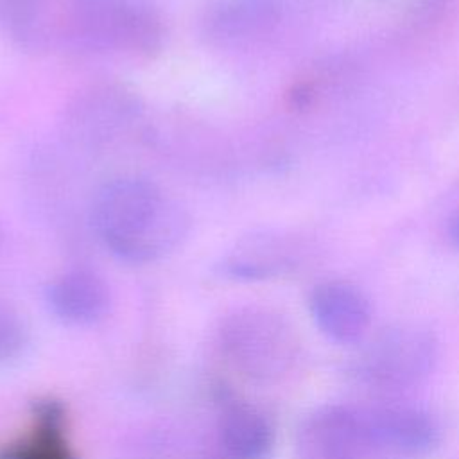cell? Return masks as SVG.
<instances>
[{
	"label": "cell",
	"instance_id": "obj_1",
	"mask_svg": "<svg viewBox=\"0 0 459 459\" xmlns=\"http://www.w3.org/2000/svg\"><path fill=\"white\" fill-rule=\"evenodd\" d=\"M90 221L120 260L147 264L170 253L188 231V215L151 179L124 176L99 188Z\"/></svg>",
	"mask_w": 459,
	"mask_h": 459
},
{
	"label": "cell",
	"instance_id": "obj_2",
	"mask_svg": "<svg viewBox=\"0 0 459 459\" xmlns=\"http://www.w3.org/2000/svg\"><path fill=\"white\" fill-rule=\"evenodd\" d=\"M72 36L99 50H118L151 57L163 48L167 29L149 4L136 0H72L68 7Z\"/></svg>",
	"mask_w": 459,
	"mask_h": 459
},
{
	"label": "cell",
	"instance_id": "obj_3",
	"mask_svg": "<svg viewBox=\"0 0 459 459\" xmlns=\"http://www.w3.org/2000/svg\"><path fill=\"white\" fill-rule=\"evenodd\" d=\"M228 360L251 380L273 382L296 362L299 341L285 317L267 308H242L221 330Z\"/></svg>",
	"mask_w": 459,
	"mask_h": 459
},
{
	"label": "cell",
	"instance_id": "obj_4",
	"mask_svg": "<svg viewBox=\"0 0 459 459\" xmlns=\"http://www.w3.org/2000/svg\"><path fill=\"white\" fill-rule=\"evenodd\" d=\"M437 360L434 335L418 326H393L369 339L355 355V378L375 391H403L423 382Z\"/></svg>",
	"mask_w": 459,
	"mask_h": 459
},
{
	"label": "cell",
	"instance_id": "obj_5",
	"mask_svg": "<svg viewBox=\"0 0 459 459\" xmlns=\"http://www.w3.org/2000/svg\"><path fill=\"white\" fill-rule=\"evenodd\" d=\"M368 448L420 455L437 446L441 427L425 409L407 403H389L360 411Z\"/></svg>",
	"mask_w": 459,
	"mask_h": 459
},
{
	"label": "cell",
	"instance_id": "obj_6",
	"mask_svg": "<svg viewBox=\"0 0 459 459\" xmlns=\"http://www.w3.org/2000/svg\"><path fill=\"white\" fill-rule=\"evenodd\" d=\"M368 450L360 411L323 405L312 411L296 432L299 459H360Z\"/></svg>",
	"mask_w": 459,
	"mask_h": 459
},
{
	"label": "cell",
	"instance_id": "obj_7",
	"mask_svg": "<svg viewBox=\"0 0 459 459\" xmlns=\"http://www.w3.org/2000/svg\"><path fill=\"white\" fill-rule=\"evenodd\" d=\"M308 308L319 332L337 344L360 342L371 323L368 298L348 281L330 280L316 285Z\"/></svg>",
	"mask_w": 459,
	"mask_h": 459
},
{
	"label": "cell",
	"instance_id": "obj_8",
	"mask_svg": "<svg viewBox=\"0 0 459 459\" xmlns=\"http://www.w3.org/2000/svg\"><path fill=\"white\" fill-rule=\"evenodd\" d=\"M47 301L61 321L91 325L108 314L111 296L106 281L99 274L86 269H74L48 285Z\"/></svg>",
	"mask_w": 459,
	"mask_h": 459
},
{
	"label": "cell",
	"instance_id": "obj_9",
	"mask_svg": "<svg viewBox=\"0 0 459 459\" xmlns=\"http://www.w3.org/2000/svg\"><path fill=\"white\" fill-rule=\"evenodd\" d=\"M274 16L271 0H221L208 9L203 25L212 41L233 45L264 32Z\"/></svg>",
	"mask_w": 459,
	"mask_h": 459
},
{
	"label": "cell",
	"instance_id": "obj_10",
	"mask_svg": "<svg viewBox=\"0 0 459 459\" xmlns=\"http://www.w3.org/2000/svg\"><path fill=\"white\" fill-rule=\"evenodd\" d=\"M221 441L231 459H265L273 448V427L258 409L237 403L222 416Z\"/></svg>",
	"mask_w": 459,
	"mask_h": 459
},
{
	"label": "cell",
	"instance_id": "obj_11",
	"mask_svg": "<svg viewBox=\"0 0 459 459\" xmlns=\"http://www.w3.org/2000/svg\"><path fill=\"white\" fill-rule=\"evenodd\" d=\"M27 341V332L14 310L0 305V366L16 359Z\"/></svg>",
	"mask_w": 459,
	"mask_h": 459
},
{
	"label": "cell",
	"instance_id": "obj_12",
	"mask_svg": "<svg viewBox=\"0 0 459 459\" xmlns=\"http://www.w3.org/2000/svg\"><path fill=\"white\" fill-rule=\"evenodd\" d=\"M18 459H65V454L52 439H45L43 445L34 443L30 448H25Z\"/></svg>",
	"mask_w": 459,
	"mask_h": 459
},
{
	"label": "cell",
	"instance_id": "obj_13",
	"mask_svg": "<svg viewBox=\"0 0 459 459\" xmlns=\"http://www.w3.org/2000/svg\"><path fill=\"white\" fill-rule=\"evenodd\" d=\"M448 237H450V242L454 244V247L459 249V215H455V217L450 221Z\"/></svg>",
	"mask_w": 459,
	"mask_h": 459
}]
</instances>
